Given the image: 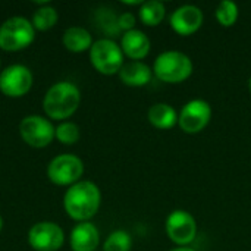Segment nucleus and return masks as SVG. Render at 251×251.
I'll return each mask as SVG.
<instances>
[{"instance_id": "f257e3e1", "label": "nucleus", "mask_w": 251, "mask_h": 251, "mask_svg": "<svg viewBox=\"0 0 251 251\" xmlns=\"http://www.w3.org/2000/svg\"><path fill=\"white\" fill-rule=\"evenodd\" d=\"M101 193L93 181L81 179L71 185L63 196V207L68 216L78 222H88L100 209Z\"/></svg>"}, {"instance_id": "0eeeda50", "label": "nucleus", "mask_w": 251, "mask_h": 251, "mask_svg": "<svg viewBox=\"0 0 251 251\" xmlns=\"http://www.w3.org/2000/svg\"><path fill=\"white\" fill-rule=\"evenodd\" d=\"M84 174V162L81 157L63 153L54 156L47 165V176L51 182L57 185H74L75 182L81 181Z\"/></svg>"}, {"instance_id": "7ed1b4c3", "label": "nucleus", "mask_w": 251, "mask_h": 251, "mask_svg": "<svg viewBox=\"0 0 251 251\" xmlns=\"http://www.w3.org/2000/svg\"><path fill=\"white\" fill-rule=\"evenodd\" d=\"M153 75L166 84H181L187 81L194 71L193 60L179 50L162 51L153 63Z\"/></svg>"}, {"instance_id": "f3484780", "label": "nucleus", "mask_w": 251, "mask_h": 251, "mask_svg": "<svg viewBox=\"0 0 251 251\" xmlns=\"http://www.w3.org/2000/svg\"><path fill=\"white\" fill-rule=\"evenodd\" d=\"M62 41H63V46L68 50L75 51V53L90 50L93 43H94L91 32L87 28L78 26V25L66 28L63 35H62Z\"/></svg>"}, {"instance_id": "2eb2a0df", "label": "nucleus", "mask_w": 251, "mask_h": 251, "mask_svg": "<svg viewBox=\"0 0 251 251\" xmlns=\"http://www.w3.org/2000/svg\"><path fill=\"white\" fill-rule=\"evenodd\" d=\"M118 75L128 87H144L151 81L153 69L143 60H129L124 63Z\"/></svg>"}, {"instance_id": "1a4fd4ad", "label": "nucleus", "mask_w": 251, "mask_h": 251, "mask_svg": "<svg viewBox=\"0 0 251 251\" xmlns=\"http://www.w3.org/2000/svg\"><path fill=\"white\" fill-rule=\"evenodd\" d=\"M53 124L41 115H28L19 124V134L22 140L31 147L41 149L49 146L54 138Z\"/></svg>"}, {"instance_id": "9d476101", "label": "nucleus", "mask_w": 251, "mask_h": 251, "mask_svg": "<svg viewBox=\"0 0 251 251\" xmlns=\"http://www.w3.org/2000/svg\"><path fill=\"white\" fill-rule=\"evenodd\" d=\"M28 243L37 251H56L65 243V232L51 221L37 222L28 231Z\"/></svg>"}, {"instance_id": "5701e85b", "label": "nucleus", "mask_w": 251, "mask_h": 251, "mask_svg": "<svg viewBox=\"0 0 251 251\" xmlns=\"http://www.w3.org/2000/svg\"><path fill=\"white\" fill-rule=\"evenodd\" d=\"M135 24H137V18L131 12H124L118 16V26L119 29H124V32L135 29Z\"/></svg>"}, {"instance_id": "a878e982", "label": "nucleus", "mask_w": 251, "mask_h": 251, "mask_svg": "<svg viewBox=\"0 0 251 251\" xmlns=\"http://www.w3.org/2000/svg\"><path fill=\"white\" fill-rule=\"evenodd\" d=\"M249 90H250V93H251V76H250V79H249Z\"/></svg>"}, {"instance_id": "ddd939ff", "label": "nucleus", "mask_w": 251, "mask_h": 251, "mask_svg": "<svg viewBox=\"0 0 251 251\" xmlns=\"http://www.w3.org/2000/svg\"><path fill=\"white\" fill-rule=\"evenodd\" d=\"M121 49L124 51V56L129 57L131 60H143L150 53L151 41L146 32L135 28L122 34Z\"/></svg>"}, {"instance_id": "dca6fc26", "label": "nucleus", "mask_w": 251, "mask_h": 251, "mask_svg": "<svg viewBox=\"0 0 251 251\" xmlns=\"http://www.w3.org/2000/svg\"><path fill=\"white\" fill-rule=\"evenodd\" d=\"M147 118L157 129H172L178 125V112L169 103H154L149 109Z\"/></svg>"}, {"instance_id": "b1692460", "label": "nucleus", "mask_w": 251, "mask_h": 251, "mask_svg": "<svg viewBox=\"0 0 251 251\" xmlns=\"http://www.w3.org/2000/svg\"><path fill=\"white\" fill-rule=\"evenodd\" d=\"M169 251H196L194 249H191V247H176V249H172V250Z\"/></svg>"}, {"instance_id": "423d86ee", "label": "nucleus", "mask_w": 251, "mask_h": 251, "mask_svg": "<svg viewBox=\"0 0 251 251\" xmlns=\"http://www.w3.org/2000/svg\"><path fill=\"white\" fill-rule=\"evenodd\" d=\"M165 231L175 246L188 247L197 237V221L190 212L176 209L168 215Z\"/></svg>"}, {"instance_id": "4468645a", "label": "nucleus", "mask_w": 251, "mask_h": 251, "mask_svg": "<svg viewBox=\"0 0 251 251\" xmlns=\"http://www.w3.org/2000/svg\"><path fill=\"white\" fill-rule=\"evenodd\" d=\"M69 244L72 251H96L100 244V232L90 221L78 222L71 231Z\"/></svg>"}, {"instance_id": "4be33fe9", "label": "nucleus", "mask_w": 251, "mask_h": 251, "mask_svg": "<svg viewBox=\"0 0 251 251\" xmlns=\"http://www.w3.org/2000/svg\"><path fill=\"white\" fill-rule=\"evenodd\" d=\"M79 126L71 121H63L54 128V137L63 144H75L79 140Z\"/></svg>"}, {"instance_id": "412c9836", "label": "nucleus", "mask_w": 251, "mask_h": 251, "mask_svg": "<svg viewBox=\"0 0 251 251\" xmlns=\"http://www.w3.org/2000/svg\"><path fill=\"white\" fill-rule=\"evenodd\" d=\"M132 237L125 229H116L110 232L104 241L103 251H131Z\"/></svg>"}, {"instance_id": "aec40b11", "label": "nucleus", "mask_w": 251, "mask_h": 251, "mask_svg": "<svg viewBox=\"0 0 251 251\" xmlns=\"http://www.w3.org/2000/svg\"><path fill=\"white\" fill-rule=\"evenodd\" d=\"M215 16L222 26H225V28L234 26L240 16L238 4L232 0H224L218 4V7L215 10Z\"/></svg>"}, {"instance_id": "9b49d317", "label": "nucleus", "mask_w": 251, "mask_h": 251, "mask_svg": "<svg viewBox=\"0 0 251 251\" xmlns=\"http://www.w3.org/2000/svg\"><path fill=\"white\" fill-rule=\"evenodd\" d=\"M34 82L32 72L22 63L6 66L0 72V91L9 97H21L26 94Z\"/></svg>"}, {"instance_id": "393cba45", "label": "nucleus", "mask_w": 251, "mask_h": 251, "mask_svg": "<svg viewBox=\"0 0 251 251\" xmlns=\"http://www.w3.org/2000/svg\"><path fill=\"white\" fill-rule=\"evenodd\" d=\"M1 228H3V219H1V216H0V231H1Z\"/></svg>"}, {"instance_id": "6ab92c4d", "label": "nucleus", "mask_w": 251, "mask_h": 251, "mask_svg": "<svg viewBox=\"0 0 251 251\" xmlns=\"http://www.w3.org/2000/svg\"><path fill=\"white\" fill-rule=\"evenodd\" d=\"M57 18H59L57 10L53 6L44 3L38 9H35V12L32 13L31 24L34 25V28H37L40 31H46L56 24Z\"/></svg>"}, {"instance_id": "6e6552de", "label": "nucleus", "mask_w": 251, "mask_h": 251, "mask_svg": "<svg viewBox=\"0 0 251 251\" xmlns=\"http://www.w3.org/2000/svg\"><path fill=\"white\" fill-rule=\"evenodd\" d=\"M212 106L203 99L187 101L178 113V126L190 135L199 134L207 128L212 119Z\"/></svg>"}, {"instance_id": "20e7f679", "label": "nucleus", "mask_w": 251, "mask_h": 251, "mask_svg": "<svg viewBox=\"0 0 251 251\" xmlns=\"http://www.w3.org/2000/svg\"><path fill=\"white\" fill-rule=\"evenodd\" d=\"M90 60L97 72L103 75L119 74L124 66V51L121 44L112 38H99L90 49Z\"/></svg>"}, {"instance_id": "a211bd4d", "label": "nucleus", "mask_w": 251, "mask_h": 251, "mask_svg": "<svg viewBox=\"0 0 251 251\" xmlns=\"http://www.w3.org/2000/svg\"><path fill=\"white\" fill-rule=\"evenodd\" d=\"M138 16L146 26H157L163 22L166 16V6L163 1L159 0L143 1L138 10Z\"/></svg>"}, {"instance_id": "f8f14e48", "label": "nucleus", "mask_w": 251, "mask_h": 251, "mask_svg": "<svg viewBox=\"0 0 251 251\" xmlns=\"http://www.w3.org/2000/svg\"><path fill=\"white\" fill-rule=\"evenodd\" d=\"M204 22L203 10L196 4H182L176 7L169 18L172 29L182 37L196 34Z\"/></svg>"}, {"instance_id": "39448f33", "label": "nucleus", "mask_w": 251, "mask_h": 251, "mask_svg": "<svg viewBox=\"0 0 251 251\" xmlns=\"http://www.w3.org/2000/svg\"><path fill=\"white\" fill-rule=\"evenodd\" d=\"M35 31L29 19L24 16H10L0 25V49L16 51L25 49L34 41Z\"/></svg>"}, {"instance_id": "f03ea898", "label": "nucleus", "mask_w": 251, "mask_h": 251, "mask_svg": "<svg viewBox=\"0 0 251 251\" xmlns=\"http://www.w3.org/2000/svg\"><path fill=\"white\" fill-rule=\"evenodd\" d=\"M81 103L79 88L69 81L54 82L43 99V109L51 119L63 121L72 116Z\"/></svg>"}]
</instances>
